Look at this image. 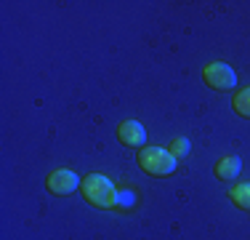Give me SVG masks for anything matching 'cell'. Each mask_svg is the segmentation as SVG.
Here are the masks:
<instances>
[{"mask_svg":"<svg viewBox=\"0 0 250 240\" xmlns=\"http://www.w3.org/2000/svg\"><path fill=\"white\" fill-rule=\"evenodd\" d=\"M80 192L96 208H115V203H117V190L104 173H88L80 184Z\"/></svg>","mask_w":250,"mask_h":240,"instance_id":"obj_1","label":"cell"},{"mask_svg":"<svg viewBox=\"0 0 250 240\" xmlns=\"http://www.w3.org/2000/svg\"><path fill=\"white\" fill-rule=\"evenodd\" d=\"M139 166L149 176H168L176 171V158L163 147H144L139 152Z\"/></svg>","mask_w":250,"mask_h":240,"instance_id":"obj_2","label":"cell"},{"mask_svg":"<svg viewBox=\"0 0 250 240\" xmlns=\"http://www.w3.org/2000/svg\"><path fill=\"white\" fill-rule=\"evenodd\" d=\"M202 80L213 88V91H231L237 86V75L229 64L224 62H213V64H205L202 70Z\"/></svg>","mask_w":250,"mask_h":240,"instance_id":"obj_3","label":"cell"},{"mask_svg":"<svg viewBox=\"0 0 250 240\" xmlns=\"http://www.w3.org/2000/svg\"><path fill=\"white\" fill-rule=\"evenodd\" d=\"M80 184H83L80 176L75 171H69V168H59V171H53L48 176V190L53 195H72Z\"/></svg>","mask_w":250,"mask_h":240,"instance_id":"obj_4","label":"cell"},{"mask_svg":"<svg viewBox=\"0 0 250 240\" xmlns=\"http://www.w3.org/2000/svg\"><path fill=\"white\" fill-rule=\"evenodd\" d=\"M117 136H120V142L128 144V147H144V142H146V131L139 120H123V123L117 125Z\"/></svg>","mask_w":250,"mask_h":240,"instance_id":"obj_5","label":"cell"},{"mask_svg":"<svg viewBox=\"0 0 250 240\" xmlns=\"http://www.w3.org/2000/svg\"><path fill=\"white\" fill-rule=\"evenodd\" d=\"M242 171V160L237 158V155H226L216 163V176L221 179V182H231V179H237Z\"/></svg>","mask_w":250,"mask_h":240,"instance_id":"obj_6","label":"cell"},{"mask_svg":"<svg viewBox=\"0 0 250 240\" xmlns=\"http://www.w3.org/2000/svg\"><path fill=\"white\" fill-rule=\"evenodd\" d=\"M229 197H231V203H234L237 208L250 211V184H237V187H231Z\"/></svg>","mask_w":250,"mask_h":240,"instance_id":"obj_7","label":"cell"},{"mask_svg":"<svg viewBox=\"0 0 250 240\" xmlns=\"http://www.w3.org/2000/svg\"><path fill=\"white\" fill-rule=\"evenodd\" d=\"M231 107H234L237 115L250 118V88H245V91H237L234 99H231Z\"/></svg>","mask_w":250,"mask_h":240,"instance_id":"obj_8","label":"cell"},{"mask_svg":"<svg viewBox=\"0 0 250 240\" xmlns=\"http://www.w3.org/2000/svg\"><path fill=\"white\" fill-rule=\"evenodd\" d=\"M189 149H192V144H189V139H173L168 147V152L173 155V158H184V155H189Z\"/></svg>","mask_w":250,"mask_h":240,"instance_id":"obj_9","label":"cell"},{"mask_svg":"<svg viewBox=\"0 0 250 240\" xmlns=\"http://www.w3.org/2000/svg\"><path fill=\"white\" fill-rule=\"evenodd\" d=\"M133 203H136L133 190H120V192H117V203H115L117 208H130Z\"/></svg>","mask_w":250,"mask_h":240,"instance_id":"obj_10","label":"cell"}]
</instances>
